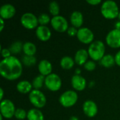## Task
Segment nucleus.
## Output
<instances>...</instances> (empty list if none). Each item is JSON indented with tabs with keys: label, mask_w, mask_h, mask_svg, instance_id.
I'll list each match as a JSON object with an SVG mask.
<instances>
[{
	"label": "nucleus",
	"mask_w": 120,
	"mask_h": 120,
	"mask_svg": "<svg viewBox=\"0 0 120 120\" xmlns=\"http://www.w3.org/2000/svg\"><path fill=\"white\" fill-rule=\"evenodd\" d=\"M22 73L21 61L15 56L4 58L0 62V74L5 79L11 81L18 79Z\"/></svg>",
	"instance_id": "obj_1"
},
{
	"label": "nucleus",
	"mask_w": 120,
	"mask_h": 120,
	"mask_svg": "<svg viewBox=\"0 0 120 120\" xmlns=\"http://www.w3.org/2000/svg\"><path fill=\"white\" fill-rule=\"evenodd\" d=\"M101 13L107 19H115L118 17L120 11L117 3L111 0L104 1L101 6Z\"/></svg>",
	"instance_id": "obj_2"
},
{
	"label": "nucleus",
	"mask_w": 120,
	"mask_h": 120,
	"mask_svg": "<svg viewBox=\"0 0 120 120\" xmlns=\"http://www.w3.org/2000/svg\"><path fill=\"white\" fill-rule=\"evenodd\" d=\"M105 46L103 41L97 40L92 42L88 49V53L91 58L95 61L101 60L105 56Z\"/></svg>",
	"instance_id": "obj_3"
},
{
	"label": "nucleus",
	"mask_w": 120,
	"mask_h": 120,
	"mask_svg": "<svg viewBox=\"0 0 120 120\" xmlns=\"http://www.w3.org/2000/svg\"><path fill=\"white\" fill-rule=\"evenodd\" d=\"M29 100L30 103L37 108H41L45 106L46 103V98L45 95L39 90L34 89L29 94Z\"/></svg>",
	"instance_id": "obj_4"
},
{
	"label": "nucleus",
	"mask_w": 120,
	"mask_h": 120,
	"mask_svg": "<svg viewBox=\"0 0 120 120\" xmlns=\"http://www.w3.org/2000/svg\"><path fill=\"white\" fill-rule=\"evenodd\" d=\"M78 100L77 94L75 91L69 90L64 92L59 98L60 103L65 108L73 106Z\"/></svg>",
	"instance_id": "obj_5"
},
{
	"label": "nucleus",
	"mask_w": 120,
	"mask_h": 120,
	"mask_svg": "<svg viewBox=\"0 0 120 120\" xmlns=\"http://www.w3.org/2000/svg\"><path fill=\"white\" fill-rule=\"evenodd\" d=\"M45 85L48 89L51 91H58L62 86V81L60 77L54 73L46 77L45 79Z\"/></svg>",
	"instance_id": "obj_6"
},
{
	"label": "nucleus",
	"mask_w": 120,
	"mask_h": 120,
	"mask_svg": "<svg viewBox=\"0 0 120 120\" xmlns=\"http://www.w3.org/2000/svg\"><path fill=\"white\" fill-rule=\"evenodd\" d=\"M1 115L6 119H11L14 116L15 108L13 102L8 99H4L1 101L0 104Z\"/></svg>",
	"instance_id": "obj_7"
},
{
	"label": "nucleus",
	"mask_w": 120,
	"mask_h": 120,
	"mask_svg": "<svg viewBox=\"0 0 120 120\" xmlns=\"http://www.w3.org/2000/svg\"><path fill=\"white\" fill-rule=\"evenodd\" d=\"M20 22L22 25L28 30H32L38 25V18L32 13H24L20 18Z\"/></svg>",
	"instance_id": "obj_8"
},
{
	"label": "nucleus",
	"mask_w": 120,
	"mask_h": 120,
	"mask_svg": "<svg viewBox=\"0 0 120 120\" xmlns=\"http://www.w3.org/2000/svg\"><path fill=\"white\" fill-rule=\"evenodd\" d=\"M51 24L52 27L59 32H64L68 31L69 28L67 20L61 15L53 16L51 18Z\"/></svg>",
	"instance_id": "obj_9"
},
{
	"label": "nucleus",
	"mask_w": 120,
	"mask_h": 120,
	"mask_svg": "<svg viewBox=\"0 0 120 120\" xmlns=\"http://www.w3.org/2000/svg\"><path fill=\"white\" fill-rule=\"evenodd\" d=\"M107 44L114 49L120 47V30L114 29L111 30L106 36Z\"/></svg>",
	"instance_id": "obj_10"
},
{
	"label": "nucleus",
	"mask_w": 120,
	"mask_h": 120,
	"mask_svg": "<svg viewBox=\"0 0 120 120\" xmlns=\"http://www.w3.org/2000/svg\"><path fill=\"white\" fill-rule=\"evenodd\" d=\"M77 37L79 41L86 44L92 42L94 38L93 32L87 27H82L79 29Z\"/></svg>",
	"instance_id": "obj_11"
},
{
	"label": "nucleus",
	"mask_w": 120,
	"mask_h": 120,
	"mask_svg": "<svg viewBox=\"0 0 120 120\" xmlns=\"http://www.w3.org/2000/svg\"><path fill=\"white\" fill-rule=\"evenodd\" d=\"M84 113L89 117H94L98 112V107L96 103L91 100H88L83 104Z\"/></svg>",
	"instance_id": "obj_12"
},
{
	"label": "nucleus",
	"mask_w": 120,
	"mask_h": 120,
	"mask_svg": "<svg viewBox=\"0 0 120 120\" xmlns=\"http://www.w3.org/2000/svg\"><path fill=\"white\" fill-rule=\"evenodd\" d=\"M15 13V8L10 4H6L0 8V16L1 18L10 19Z\"/></svg>",
	"instance_id": "obj_13"
},
{
	"label": "nucleus",
	"mask_w": 120,
	"mask_h": 120,
	"mask_svg": "<svg viewBox=\"0 0 120 120\" xmlns=\"http://www.w3.org/2000/svg\"><path fill=\"white\" fill-rule=\"evenodd\" d=\"M36 35L39 40L42 41H46L50 39L51 37V32L47 26L40 25L37 27L36 30Z\"/></svg>",
	"instance_id": "obj_14"
},
{
	"label": "nucleus",
	"mask_w": 120,
	"mask_h": 120,
	"mask_svg": "<svg viewBox=\"0 0 120 120\" xmlns=\"http://www.w3.org/2000/svg\"><path fill=\"white\" fill-rule=\"evenodd\" d=\"M71 84H72V87L75 90L82 91L84 90V89L86 88V81L83 77H82L80 75H75L72 77Z\"/></svg>",
	"instance_id": "obj_15"
},
{
	"label": "nucleus",
	"mask_w": 120,
	"mask_h": 120,
	"mask_svg": "<svg viewBox=\"0 0 120 120\" xmlns=\"http://www.w3.org/2000/svg\"><path fill=\"white\" fill-rule=\"evenodd\" d=\"M38 70L41 75L48 76L51 74L52 65L47 60H42L39 62L38 65Z\"/></svg>",
	"instance_id": "obj_16"
},
{
	"label": "nucleus",
	"mask_w": 120,
	"mask_h": 120,
	"mask_svg": "<svg viewBox=\"0 0 120 120\" xmlns=\"http://www.w3.org/2000/svg\"><path fill=\"white\" fill-rule=\"evenodd\" d=\"M89 56L88 51L85 49H79L78 50L75 56V62L79 65H84L87 62L88 57Z\"/></svg>",
	"instance_id": "obj_17"
},
{
	"label": "nucleus",
	"mask_w": 120,
	"mask_h": 120,
	"mask_svg": "<svg viewBox=\"0 0 120 120\" xmlns=\"http://www.w3.org/2000/svg\"><path fill=\"white\" fill-rule=\"evenodd\" d=\"M70 22L73 27H80L84 22V17L80 11H75L72 13L70 15Z\"/></svg>",
	"instance_id": "obj_18"
},
{
	"label": "nucleus",
	"mask_w": 120,
	"mask_h": 120,
	"mask_svg": "<svg viewBox=\"0 0 120 120\" xmlns=\"http://www.w3.org/2000/svg\"><path fill=\"white\" fill-rule=\"evenodd\" d=\"M17 90L21 93V94H27L30 93L32 91V84L29 82L28 81L24 80V81H20V82L18 83L17 84Z\"/></svg>",
	"instance_id": "obj_19"
},
{
	"label": "nucleus",
	"mask_w": 120,
	"mask_h": 120,
	"mask_svg": "<svg viewBox=\"0 0 120 120\" xmlns=\"http://www.w3.org/2000/svg\"><path fill=\"white\" fill-rule=\"evenodd\" d=\"M27 118L28 120H44L43 113L38 109H31L27 112Z\"/></svg>",
	"instance_id": "obj_20"
},
{
	"label": "nucleus",
	"mask_w": 120,
	"mask_h": 120,
	"mask_svg": "<svg viewBox=\"0 0 120 120\" xmlns=\"http://www.w3.org/2000/svg\"><path fill=\"white\" fill-rule=\"evenodd\" d=\"M100 64L105 68H110L115 64V58L110 54L105 55L103 57V58L100 60Z\"/></svg>",
	"instance_id": "obj_21"
},
{
	"label": "nucleus",
	"mask_w": 120,
	"mask_h": 120,
	"mask_svg": "<svg viewBox=\"0 0 120 120\" xmlns=\"http://www.w3.org/2000/svg\"><path fill=\"white\" fill-rule=\"evenodd\" d=\"M22 51L25 55L34 56V55L36 53L37 48H36V46L33 43L28 41V42H25V44H23Z\"/></svg>",
	"instance_id": "obj_22"
},
{
	"label": "nucleus",
	"mask_w": 120,
	"mask_h": 120,
	"mask_svg": "<svg viewBox=\"0 0 120 120\" xmlns=\"http://www.w3.org/2000/svg\"><path fill=\"white\" fill-rule=\"evenodd\" d=\"M60 66L63 69L70 70L75 65V60L70 56H64L60 60Z\"/></svg>",
	"instance_id": "obj_23"
},
{
	"label": "nucleus",
	"mask_w": 120,
	"mask_h": 120,
	"mask_svg": "<svg viewBox=\"0 0 120 120\" xmlns=\"http://www.w3.org/2000/svg\"><path fill=\"white\" fill-rule=\"evenodd\" d=\"M45 79L46 77L44 75H39L38 76H37L32 81V86L34 88V89H37L39 90L40 88H41L43 86L44 82H45Z\"/></svg>",
	"instance_id": "obj_24"
},
{
	"label": "nucleus",
	"mask_w": 120,
	"mask_h": 120,
	"mask_svg": "<svg viewBox=\"0 0 120 120\" xmlns=\"http://www.w3.org/2000/svg\"><path fill=\"white\" fill-rule=\"evenodd\" d=\"M21 63H22L25 66L31 67L36 64L37 63V58L34 56H26L24 55L22 57Z\"/></svg>",
	"instance_id": "obj_25"
},
{
	"label": "nucleus",
	"mask_w": 120,
	"mask_h": 120,
	"mask_svg": "<svg viewBox=\"0 0 120 120\" xmlns=\"http://www.w3.org/2000/svg\"><path fill=\"white\" fill-rule=\"evenodd\" d=\"M23 48V44H22V42L20 41H15L14 43H13L10 48L8 49L11 51V53L13 54H16V53H19L21 52L22 49Z\"/></svg>",
	"instance_id": "obj_26"
},
{
	"label": "nucleus",
	"mask_w": 120,
	"mask_h": 120,
	"mask_svg": "<svg viewBox=\"0 0 120 120\" xmlns=\"http://www.w3.org/2000/svg\"><path fill=\"white\" fill-rule=\"evenodd\" d=\"M49 12L51 13V15H53V16H57L59 14L60 12V7L56 1H51L49 4Z\"/></svg>",
	"instance_id": "obj_27"
},
{
	"label": "nucleus",
	"mask_w": 120,
	"mask_h": 120,
	"mask_svg": "<svg viewBox=\"0 0 120 120\" xmlns=\"http://www.w3.org/2000/svg\"><path fill=\"white\" fill-rule=\"evenodd\" d=\"M50 16L46 13H41L38 17V22L41 25H46L51 21Z\"/></svg>",
	"instance_id": "obj_28"
},
{
	"label": "nucleus",
	"mask_w": 120,
	"mask_h": 120,
	"mask_svg": "<svg viewBox=\"0 0 120 120\" xmlns=\"http://www.w3.org/2000/svg\"><path fill=\"white\" fill-rule=\"evenodd\" d=\"M14 116L16 119L20 120H22L25 118H27V112L23 110V109H21V108H18L15 110V114H14Z\"/></svg>",
	"instance_id": "obj_29"
},
{
	"label": "nucleus",
	"mask_w": 120,
	"mask_h": 120,
	"mask_svg": "<svg viewBox=\"0 0 120 120\" xmlns=\"http://www.w3.org/2000/svg\"><path fill=\"white\" fill-rule=\"evenodd\" d=\"M84 68L88 70V71H93L94 70H95L96 67V63L93 60H88L84 65Z\"/></svg>",
	"instance_id": "obj_30"
},
{
	"label": "nucleus",
	"mask_w": 120,
	"mask_h": 120,
	"mask_svg": "<svg viewBox=\"0 0 120 120\" xmlns=\"http://www.w3.org/2000/svg\"><path fill=\"white\" fill-rule=\"evenodd\" d=\"M1 56L4 58H9L11 57V51L8 49H1Z\"/></svg>",
	"instance_id": "obj_31"
},
{
	"label": "nucleus",
	"mask_w": 120,
	"mask_h": 120,
	"mask_svg": "<svg viewBox=\"0 0 120 120\" xmlns=\"http://www.w3.org/2000/svg\"><path fill=\"white\" fill-rule=\"evenodd\" d=\"M77 32H78V30L75 27H70L68 30V35H70L71 37L77 36Z\"/></svg>",
	"instance_id": "obj_32"
},
{
	"label": "nucleus",
	"mask_w": 120,
	"mask_h": 120,
	"mask_svg": "<svg viewBox=\"0 0 120 120\" xmlns=\"http://www.w3.org/2000/svg\"><path fill=\"white\" fill-rule=\"evenodd\" d=\"M115 63L117 65L120 66V51L116 53V55L115 56Z\"/></svg>",
	"instance_id": "obj_33"
},
{
	"label": "nucleus",
	"mask_w": 120,
	"mask_h": 120,
	"mask_svg": "<svg viewBox=\"0 0 120 120\" xmlns=\"http://www.w3.org/2000/svg\"><path fill=\"white\" fill-rule=\"evenodd\" d=\"M86 2L91 5H97L101 2V0H86Z\"/></svg>",
	"instance_id": "obj_34"
},
{
	"label": "nucleus",
	"mask_w": 120,
	"mask_h": 120,
	"mask_svg": "<svg viewBox=\"0 0 120 120\" xmlns=\"http://www.w3.org/2000/svg\"><path fill=\"white\" fill-rule=\"evenodd\" d=\"M0 23H1V27H0V32H1L4 27V19L0 18Z\"/></svg>",
	"instance_id": "obj_35"
},
{
	"label": "nucleus",
	"mask_w": 120,
	"mask_h": 120,
	"mask_svg": "<svg viewBox=\"0 0 120 120\" xmlns=\"http://www.w3.org/2000/svg\"><path fill=\"white\" fill-rule=\"evenodd\" d=\"M0 91H1L0 100H1V101H3V96H4V90L1 88V89H0Z\"/></svg>",
	"instance_id": "obj_36"
},
{
	"label": "nucleus",
	"mask_w": 120,
	"mask_h": 120,
	"mask_svg": "<svg viewBox=\"0 0 120 120\" xmlns=\"http://www.w3.org/2000/svg\"><path fill=\"white\" fill-rule=\"evenodd\" d=\"M115 27H116V29H117V30H120V21L116 22V24H115Z\"/></svg>",
	"instance_id": "obj_37"
},
{
	"label": "nucleus",
	"mask_w": 120,
	"mask_h": 120,
	"mask_svg": "<svg viewBox=\"0 0 120 120\" xmlns=\"http://www.w3.org/2000/svg\"><path fill=\"white\" fill-rule=\"evenodd\" d=\"M70 120H79V119H78V117H77L75 116H72V117H70Z\"/></svg>",
	"instance_id": "obj_38"
},
{
	"label": "nucleus",
	"mask_w": 120,
	"mask_h": 120,
	"mask_svg": "<svg viewBox=\"0 0 120 120\" xmlns=\"http://www.w3.org/2000/svg\"><path fill=\"white\" fill-rule=\"evenodd\" d=\"M80 72H81V70H80L79 69H77V70H76V74H77V75H79Z\"/></svg>",
	"instance_id": "obj_39"
},
{
	"label": "nucleus",
	"mask_w": 120,
	"mask_h": 120,
	"mask_svg": "<svg viewBox=\"0 0 120 120\" xmlns=\"http://www.w3.org/2000/svg\"><path fill=\"white\" fill-rule=\"evenodd\" d=\"M0 120H3V116L1 115H0Z\"/></svg>",
	"instance_id": "obj_40"
},
{
	"label": "nucleus",
	"mask_w": 120,
	"mask_h": 120,
	"mask_svg": "<svg viewBox=\"0 0 120 120\" xmlns=\"http://www.w3.org/2000/svg\"><path fill=\"white\" fill-rule=\"evenodd\" d=\"M118 18H119V19L120 20V13H119V15H118Z\"/></svg>",
	"instance_id": "obj_41"
}]
</instances>
